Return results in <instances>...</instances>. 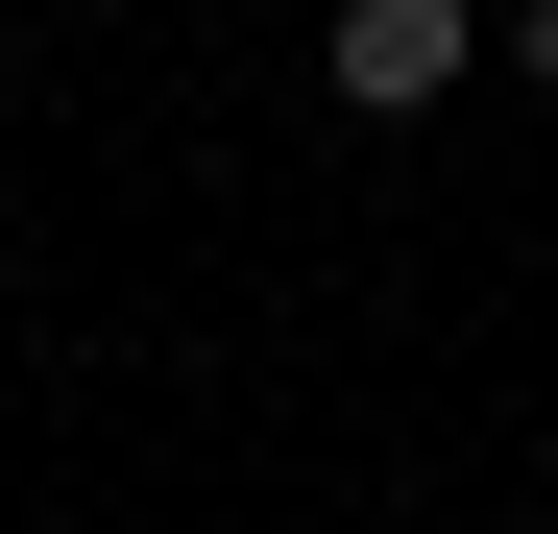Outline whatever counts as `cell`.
<instances>
[{"label":"cell","instance_id":"obj_3","mask_svg":"<svg viewBox=\"0 0 558 534\" xmlns=\"http://www.w3.org/2000/svg\"><path fill=\"white\" fill-rule=\"evenodd\" d=\"M0 49H25V25H0Z\"/></svg>","mask_w":558,"mask_h":534},{"label":"cell","instance_id":"obj_1","mask_svg":"<svg viewBox=\"0 0 558 534\" xmlns=\"http://www.w3.org/2000/svg\"><path fill=\"white\" fill-rule=\"evenodd\" d=\"M461 73H486V0H340L316 25V98L340 122H437Z\"/></svg>","mask_w":558,"mask_h":534},{"label":"cell","instance_id":"obj_2","mask_svg":"<svg viewBox=\"0 0 558 534\" xmlns=\"http://www.w3.org/2000/svg\"><path fill=\"white\" fill-rule=\"evenodd\" d=\"M510 73H534V98H558V0H510Z\"/></svg>","mask_w":558,"mask_h":534}]
</instances>
